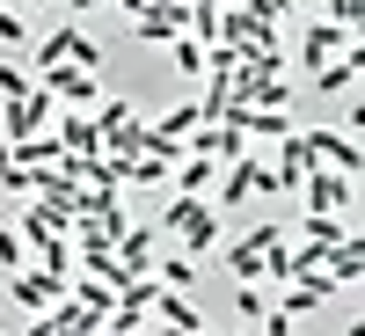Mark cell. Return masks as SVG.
<instances>
[{
    "instance_id": "6da1fadb",
    "label": "cell",
    "mask_w": 365,
    "mask_h": 336,
    "mask_svg": "<svg viewBox=\"0 0 365 336\" xmlns=\"http://www.w3.org/2000/svg\"><path fill=\"white\" fill-rule=\"evenodd\" d=\"M220 220H227V212L212 205V198H182V190H175V198L161 205V234L175 241L182 256H205V249H220Z\"/></svg>"
},
{
    "instance_id": "7a4b0ae2",
    "label": "cell",
    "mask_w": 365,
    "mask_h": 336,
    "mask_svg": "<svg viewBox=\"0 0 365 336\" xmlns=\"http://www.w3.org/2000/svg\"><path fill=\"white\" fill-rule=\"evenodd\" d=\"M51 66H88V73H103V44L88 37L81 22H58V29H44V37H29V73H51Z\"/></svg>"
},
{
    "instance_id": "3957f363",
    "label": "cell",
    "mask_w": 365,
    "mask_h": 336,
    "mask_svg": "<svg viewBox=\"0 0 365 336\" xmlns=\"http://www.w3.org/2000/svg\"><path fill=\"white\" fill-rule=\"evenodd\" d=\"M51 117H58V103H51V88L37 81V88H29V96H8V103H0V139H37V132H51Z\"/></svg>"
},
{
    "instance_id": "277c9868",
    "label": "cell",
    "mask_w": 365,
    "mask_h": 336,
    "mask_svg": "<svg viewBox=\"0 0 365 336\" xmlns=\"http://www.w3.org/2000/svg\"><path fill=\"white\" fill-rule=\"evenodd\" d=\"M299 139H307V161H314V168H336V175H358V168H365V146H358L344 125H307Z\"/></svg>"
},
{
    "instance_id": "5b68a950",
    "label": "cell",
    "mask_w": 365,
    "mask_h": 336,
    "mask_svg": "<svg viewBox=\"0 0 365 336\" xmlns=\"http://www.w3.org/2000/svg\"><path fill=\"white\" fill-rule=\"evenodd\" d=\"M292 198H299V212H351V198H358V175H336V168H307Z\"/></svg>"
},
{
    "instance_id": "8992f818",
    "label": "cell",
    "mask_w": 365,
    "mask_h": 336,
    "mask_svg": "<svg viewBox=\"0 0 365 336\" xmlns=\"http://www.w3.org/2000/svg\"><path fill=\"white\" fill-rule=\"evenodd\" d=\"M58 292H66V278H58V270H44V263H22V270H8V292H0V300H15L22 315H44Z\"/></svg>"
},
{
    "instance_id": "52a82bcc",
    "label": "cell",
    "mask_w": 365,
    "mask_h": 336,
    "mask_svg": "<svg viewBox=\"0 0 365 336\" xmlns=\"http://www.w3.org/2000/svg\"><path fill=\"white\" fill-rule=\"evenodd\" d=\"M37 81L51 88L58 110H96V103H103V73H88V66H51V73H37Z\"/></svg>"
},
{
    "instance_id": "ba28073f",
    "label": "cell",
    "mask_w": 365,
    "mask_h": 336,
    "mask_svg": "<svg viewBox=\"0 0 365 336\" xmlns=\"http://www.w3.org/2000/svg\"><path fill=\"white\" fill-rule=\"evenodd\" d=\"M110 256L132 270V278H146V270H154V256H161V227H117V241H110Z\"/></svg>"
},
{
    "instance_id": "9c48e42d",
    "label": "cell",
    "mask_w": 365,
    "mask_h": 336,
    "mask_svg": "<svg viewBox=\"0 0 365 336\" xmlns=\"http://www.w3.org/2000/svg\"><path fill=\"white\" fill-rule=\"evenodd\" d=\"M351 37H358V29L329 22V15H314V22H307V37H299V66H307V73H314V66H329V58H336Z\"/></svg>"
},
{
    "instance_id": "30bf717a",
    "label": "cell",
    "mask_w": 365,
    "mask_h": 336,
    "mask_svg": "<svg viewBox=\"0 0 365 336\" xmlns=\"http://www.w3.org/2000/svg\"><path fill=\"white\" fill-rule=\"evenodd\" d=\"M51 132H58V146H66L73 161H96V154H103L96 117H81V110H58V117H51Z\"/></svg>"
},
{
    "instance_id": "8fae6325",
    "label": "cell",
    "mask_w": 365,
    "mask_h": 336,
    "mask_svg": "<svg viewBox=\"0 0 365 336\" xmlns=\"http://www.w3.org/2000/svg\"><path fill=\"white\" fill-rule=\"evenodd\" d=\"M322 270H329V278H336V292H344V285H358V278H365V234L351 227V234L336 241V249L322 256Z\"/></svg>"
},
{
    "instance_id": "7c38bea8",
    "label": "cell",
    "mask_w": 365,
    "mask_h": 336,
    "mask_svg": "<svg viewBox=\"0 0 365 336\" xmlns=\"http://www.w3.org/2000/svg\"><path fill=\"white\" fill-rule=\"evenodd\" d=\"M168 183H175L182 198H205L212 183H220V161H212V154H190V146H182V161L168 168Z\"/></svg>"
},
{
    "instance_id": "4fadbf2b",
    "label": "cell",
    "mask_w": 365,
    "mask_h": 336,
    "mask_svg": "<svg viewBox=\"0 0 365 336\" xmlns=\"http://www.w3.org/2000/svg\"><path fill=\"white\" fill-rule=\"evenodd\" d=\"M146 315H154L161 329H205V315H197V300H190V292H168V285L154 292V307H146Z\"/></svg>"
},
{
    "instance_id": "5bb4252c",
    "label": "cell",
    "mask_w": 365,
    "mask_h": 336,
    "mask_svg": "<svg viewBox=\"0 0 365 336\" xmlns=\"http://www.w3.org/2000/svg\"><path fill=\"white\" fill-rule=\"evenodd\" d=\"M154 285H168V292H197V256L161 249V256H154Z\"/></svg>"
},
{
    "instance_id": "9a60e30c",
    "label": "cell",
    "mask_w": 365,
    "mask_h": 336,
    "mask_svg": "<svg viewBox=\"0 0 365 336\" xmlns=\"http://www.w3.org/2000/svg\"><path fill=\"white\" fill-rule=\"evenodd\" d=\"M58 132H37V139H15V168H29V175H44V168H58Z\"/></svg>"
},
{
    "instance_id": "2e32d148",
    "label": "cell",
    "mask_w": 365,
    "mask_h": 336,
    "mask_svg": "<svg viewBox=\"0 0 365 336\" xmlns=\"http://www.w3.org/2000/svg\"><path fill=\"white\" fill-rule=\"evenodd\" d=\"M168 66H175L182 81H190V88L205 81V44L190 37V29H175V37H168Z\"/></svg>"
},
{
    "instance_id": "e0dca14e",
    "label": "cell",
    "mask_w": 365,
    "mask_h": 336,
    "mask_svg": "<svg viewBox=\"0 0 365 336\" xmlns=\"http://www.w3.org/2000/svg\"><path fill=\"white\" fill-rule=\"evenodd\" d=\"M227 270H234L241 285H263V249H249V241L234 234V241H227Z\"/></svg>"
},
{
    "instance_id": "ac0fdd59",
    "label": "cell",
    "mask_w": 365,
    "mask_h": 336,
    "mask_svg": "<svg viewBox=\"0 0 365 336\" xmlns=\"http://www.w3.org/2000/svg\"><path fill=\"white\" fill-rule=\"evenodd\" d=\"M29 88H37V73H29V58H0V103H8V96H29Z\"/></svg>"
},
{
    "instance_id": "d6986e66",
    "label": "cell",
    "mask_w": 365,
    "mask_h": 336,
    "mask_svg": "<svg viewBox=\"0 0 365 336\" xmlns=\"http://www.w3.org/2000/svg\"><path fill=\"white\" fill-rule=\"evenodd\" d=\"M0 51H29V15L22 8H0Z\"/></svg>"
},
{
    "instance_id": "ffe728a7",
    "label": "cell",
    "mask_w": 365,
    "mask_h": 336,
    "mask_svg": "<svg viewBox=\"0 0 365 336\" xmlns=\"http://www.w3.org/2000/svg\"><path fill=\"white\" fill-rule=\"evenodd\" d=\"M263 307H270V285H241V292H234V315L249 322V329L263 322Z\"/></svg>"
},
{
    "instance_id": "44dd1931",
    "label": "cell",
    "mask_w": 365,
    "mask_h": 336,
    "mask_svg": "<svg viewBox=\"0 0 365 336\" xmlns=\"http://www.w3.org/2000/svg\"><path fill=\"white\" fill-rule=\"evenodd\" d=\"M22 263H29V241L15 227H0V270H22Z\"/></svg>"
},
{
    "instance_id": "7402d4cb",
    "label": "cell",
    "mask_w": 365,
    "mask_h": 336,
    "mask_svg": "<svg viewBox=\"0 0 365 336\" xmlns=\"http://www.w3.org/2000/svg\"><path fill=\"white\" fill-rule=\"evenodd\" d=\"M322 15L344 22V29H358V22H365V0H322Z\"/></svg>"
},
{
    "instance_id": "603a6c76",
    "label": "cell",
    "mask_w": 365,
    "mask_h": 336,
    "mask_svg": "<svg viewBox=\"0 0 365 336\" xmlns=\"http://www.w3.org/2000/svg\"><path fill=\"white\" fill-rule=\"evenodd\" d=\"M256 336H299V322H292V315H278V307H263V322H256Z\"/></svg>"
},
{
    "instance_id": "cb8c5ba5",
    "label": "cell",
    "mask_w": 365,
    "mask_h": 336,
    "mask_svg": "<svg viewBox=\"0 0 365 336\" xmlns=\"http://www.w3.org/2000/svg\"><path fill=\"white\" fill-rule=\"evenodd\" d=\"M263 15H299V8H314V0H256Z\"/></svg>"
},
{
    "instance_id": "d4e9b609",
    "label": "cell",
    "mask_w": 365,
    "mask_h": 336,
    "mask_svg": "<svg viewBox=\"0 0 365 336\" xmlns=\"http://www.w3.org/2000/svg\"><path fill=\"white\" fill-rule=\"evenodd\" d=\"M0 8H8V0H0Z\"/></svg>"
}]
</instances>
